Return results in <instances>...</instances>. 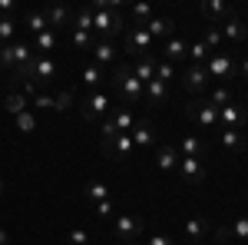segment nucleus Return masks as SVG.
Here are the masks:
<instances>
[{
	"label": "nucleus",
	"mask_w": 248,
	"mask_h": 245,
	"mask_svg": "<svg viewBox=\"0 0 248 245\" xmlns=\"http://www.w3.org/2000/svg\"><path fill=\"white\" fill-rule=\"evenodd\" d=\"M113 90H119V99H123V106H139L142 99H146V86L139 83L133 76V70H129V63H119L113 73Z\"/></svg>",
	"instance_id": "obj_1"
},
{
	"label": "nucleus",
	"mask_w": 248,
	"mask_h": 245,
	"mask_svg": "<svg viewBox=\"0 0 248 245\" xmlns=\"http://www.w3.org/2000/svg\"><path fill=\"white\" fill-rule=\"evenodd\" d=\"M90 10H93V30L103 40L123 33V14L116 10V0H96Z\"/></svg>",
	"instance_id": "obj_2"
},
{
	"label": "nucleus",
	"mask_w": 248,
	"mask_h": 245,
	"mask_svg": "<svg viewBox=\"0 0 248 245\" xmlns=\"http://www.w3.org/2000/svg\"><path fill=\"white\" fill-rule=\"evenodd\" d=\"M113 113V99L106 90H96L90 96H79V116L86 119V123H96V119H106V116Z\"/></svg>",
	"instance_id": "obj_3"
},
{
	"label": "nucleus",
	"mask_w": 248,
	"mask_h": 245,
	"mask_svg": "<svg viewBox=\"0 0 248 245\" xmlns=\"http://www.w3.org/2000/svg\"><path fill=\"white\" fill-rule=\"evenodd\" d=\"M142 232H146V222H142L139 215H133V212H126V215H116L113 235H116V239H119L123 245H126V242H136Z\"/></svg>",
	"instance_id": "obj_4"
},
{
	"label": "nucleus",
	"mask_w": 248,
	"mask_h": 245,
	"mask_svg": "<svg viewBox=\"0 0 248 245\" xmlns=\"http://www.w3.org/2000/svg\"><path fill=\"white\" fill-rule=\"evenodd\" d=\"M205 73H209V80H235V57L232 53H212L205 63Z\"/></svg>",
	"instance_id": "obj_5"
},
{
	"label": "nucleus",
	"mask_w": 248,
	"mask_h": 245,
	"mask_svg": "<svg viewBox=\"0 0 248 245\" xmlns=\"http://www.w3.org/2000/svg\"><path fill=\"white\" fill-rule=\"evenodd\" d=\"M153 47H155V40L149 37V33H146L142 27H133V30H126V50H129L136 60H142V57H155Z\"/></svg>",
	"instance_id": "obj_6"
},
{
	"label": "nucleus",
	"mask_w": 248,
	"mask_h": 245,
	"mask_svg": "<svg viewBox=\"0 0 248 245\" xmlns=\"http://www.w3.org/2000/svg\"><path fill=\"white\" fill-rule=\"evenodd\" d=\"M245 123H248V106L235 103V99L218 110V130H242Z\"/></svg>",
	"instance_id": "obj_7"
},
{
	"label": "nucleus",
	"mask_w": 248,
	"mask_h": 245,
	"mask_svg": "<svg viewBox=\"0 0 248 245\" xmlns=\"http://www.w3.org/2000/svg\"><path fill=\"white\" fill-rule=\"evenodd\" d=\"M189 116H192V123H195L199 130H218V110L212 106L209 99L192 103V106H189Z\"/></svg>",
	"instance_id": "obj_8"
},
{
	"label": "nucleus",
	"mask_w": 248,
	"mask_h": 245,
	"mask_svg": "<svg viewBox=\"0 0 248 245\" xmlns=\"http://www.w3.org/2000/svg\"><path fill=\"white\" fill-rule=\"evenodd\" d=\"M179 86L186 90V93H202L205 86H209V73H205V66H186L182 76H179Z\"/></svg>",
	"instance_id": "obj_9"
},
{
	"label": "nucleus",
	"mask_w": 248,
	"mask_h": 245,
	"mask_svg": "<svg viewBox=\"0 0 248 245\" xmlns=\"http://www.w3.org/2000/svg\"><path fill=\"white\" fill-rule=\"evenodd\" d=\"M30 76H33V83L43 90V86L53 83V76H57V63H53L50 57H33V63H30Z\"/></svg>",
	"instance_id": "obj_10"
},
{
	"label": "nucleus",
	"mask_w": 248,
	"mask_h": 245,
	"mask_svg": "<svg viewBox=\"0 0 248 245\" xmlns=\"http://www.w3.org/2000/svg\"><path fill=\"white\" fill-rule=\"evenodd\" d=\"M159 53H162V60H166V63H172V66H175L179 60L189 57V43H186V37H169V40H162Z\"/></svg>",
	"instance_id": "obj_11"
},
{
	"label": "nucleus",
	"mask_w": 248,
	"mask_h": 245,
	"mask_svg": "<svg viewBox=\"0 0 248 245\" xmlns=\"http://www.w3.org/2000/svg\"><path fill=\"white\" fill-rule=\"evenodd\" d=\"M10 53H14V73L17 70H30V63H33V43H27V40H14L10 43Z\"/></svg>",
	"instance_id": "obj_12"
},
{
	"label": "nucleus",
	"mask_w": 248,
	"mask_h": 245,
	"mask_svg": "<svg viewBox=\"0 0 248 245\" xmlns=\"http://www.w3.org/2000/svg\"><path fill=\"white\" fill-rule=\"evenodd\" d=\"M186 239L189 242H205L212 235V219H202V215H195V219H186Z\"/></svg>",
	"instance_id": "obj_13"
},
{
	"label": "nucleus",
	"mask_w": 248,
	"mask_h": 245,
	"mask_svg": "<svg viewBox=\"0 0 248 245\" xmlns=\"http://www.w3.org/2000/svg\"><path fill=\"white\" fill-rule=\"evenodd\" d=\"M142 30H146L153 40H169V37H175V20L172 17H153Z\"/></svg>",
	"instance_id": "obj_14"
},
{
	"label": "nucleus",
	"mask_w": 248,
	"mask_h": 245,
	"mask_svg": "<svg viewBox=\"0 0 248 245\" xmlns=\"http://www.w3.org/2000/svg\"><path fill=\"white\" fill-rule=\"evenodd\" d=\"M179 176L186 179V182H192V186H199L202 179H205V166H202V159H179Z\"/></svg>",
	"instance_id": "obj_15"
},
{
	"label": "nucleus",
	"mask_w": 248,
	"mask_h": 245,
	"mask_svg": "<svg viewBox=\"0 0 248 245\" xmlns=\"http://www.w3.org/2000/svg\"><path fill=\"white\" fill-rule=\"evenodd\" d=\"M129 136H133V146H136V149H149V146L155 143V130H153V123H149V119H139Z\"/></svg>",
	"instance_id": "obj_16"
},
{
	"label": "nucleus",
	"mask_w": 248,
	"mask_h": 245,
	"mask_svg": "<svg viewBox=\"0 0 248 245\" xmlns=\"http://www.w3.org/2000/svg\"><path fill=\"white\" fill-rule=\"evenodd\" d=\"M133 136H129V132H119V136H116L113 143H109V149H106V156H113L116 163H123V159H129V156H133Z\"/></svg>",
	"instance_id": "obj_17"
},
{
	"label": "nucleus",
	"mask_w": 248,
	"mask_h": 245,
	"mask_svg": "<svg viewBox=\"0 0 248 245\" xmlns=\"http://www.w3.org/2000/svg\"><path fill=\"white\" fill-rule=\"evenodd\" d=\"M169 99V83H162V80H149L146 83V99L142 103H149V106H162Z\"/></svg>",
	"instance_id": "obj_18"
},
{
	"label": "nucleus",
	"mask_w": 248,
	"mask_h": 245,
	"mask_svg": "<svg viewBox=\"0 0 248 245\" xmlns=\"http://www.w3.org/2000/svg\"><path fill=\"white\" fill-rule=\"evenodd\" d=\"M129 70H133V76L146 86L149 80H155V57H142V60H133L129 63Z\"/></svg>",
	"instance_id": "obj_19"
},
{
	"label": "nucleus",
	"mask_w": 248,
	"mask_h": 245,
	"mask_svg": "<svg viewBox=\"0 0 248 245\" xmlns=\"http://www.w3.org/2000/svg\"><path fill=\"white\" fill-rule=\"evenodd\" d=\"M179 159H182V156H179L175 146H159V152H155V166L162 172H175L179 169Z\"/></svg>",
	"instance_id": "obj_20"
},
{
	"label": "nucleus",
	"mask_w": 248,
	"mask_h": 245,
	"mask_svg": "<svg viewBox=\"0 0 248 245\" xmlns=\"http://www.w3.org/2000/svg\"><path fill=\"white\" fill-rule=\"evenodd\" d=\"M202 14L212 20V27L218 23V20H229L232 17V7L229 3H222V0H202Z\"/></svg>",
	"instance_id": "obj_21"
},
{
	"label": "nucleus",
	"mask_w": 248,
	"mask_h": 245,
	"mask_svg": "<svg viewBox=\"0 0 248 245\" xmlns=\"http://www.w3.org/2000/svg\"><path fill=\"white\" fill-rule=\"evenodd\" d=\"M202 152H205V143H202L195 132H189V136L179 143V156H182V159H202Z\"/></svg>",
	"instance_id": "obj_22"
},
{
	"label": "nucleus",
	"mask_w": 248,
	"mask_h": 245,
	"mask_svg": "<svg viewBox=\"0 0 248 245\" xmlns=\"http://www.w3.org/2000/svg\"><path fill=\"white\" fill-rule=\"evenodd\" d=\"M90 53H93V63H96V66H103V70H106V63H113V60H116V47L109 43V40H96Z\"/></svg>",
	"instance_id": "obj_23"
},
{
	"label": "nucleus",
	"mask_w": 248,
	"mask_h": 245,
	"mask_svg": "<svg viewBox=\"0 0 248 245\" xmlns=\"http://www.w3.org/2000/svg\"><path fill=\"white\" fill-rule=\"evenodd\" d=\"M79 80H83V86H90V90H99L103 86V80H106V70L103 66H96V63H86L83 70H79Z\"/></svg>",
	"instance_id": "obj_24"
},
{
	"label": "nucleus",
	"mask_w": 248,
	"mask_h": 245,
	"mask_svg": "<svg viewBox=\"0 0 248 245\" xmlns=\"http://www.w3.org/2000/svg\"><path fill=\"white\" fill-rule=\"evenodd\" d=\"M218 139H222V149L229 152V156L245 149V136H242L238 130H218Z\"/></svg>",
	"instance_id": "obj_25"
},
{
	"label": "nucleus",
	"mask_w": 248,
	"mask_h": 245,
	"mask_svg": "<svg viewBox=\"0 0 248 245\" xmlns=\"http://www.w3.org/2000/svg\"><path fill=\"white\" fill-rule=\"evenodd\" d=\"M109 119H113L116 132H133V126H136L133 110H129V106H113V113H109Z\"/></svg>",
	"instance_id": "obj_26"
},
{
	"label": "nucleus",
	"mask_w": 248,
	"mask_h": 245,
	"mask_svg": "<svg viewBox=\"0 0 248 245\" xmlns=\"http://www.w3.org/2000/svg\"><path fill=\"white\" fill-rule=\"evenodd\" d=\"M218 30H222V37H225V40H245L248 37V23L242 17H229Z\"/></svg>",
	"instance_id": "obj_27"
},
{
	"label": "nucleus",
	"mask_w": 248,
	"mask_h": 245,
	"mask_svg": "<svg viewBox=\"0 0 248 245\" xmlns=\"http://www.w3.org/2000/svg\"><path fill=\"white\" fill-rule=\"evenodd\" d=\"M43 14H46L50 30H60V27H66V23H70V7H66V3H53V7H46Z\"/></svg>",
	"instance_id": "obj_28"
},
{
	"label": "nucleus",
	"mask_w": 248,
	"mask_h": 245,
	"mask_svg": "<svg viewBox=\"0 0 248 245\" xmlns=\"http://www.w3.org/2000/svg\"><path fill=\"white\" fill-rule=\"evenodd\" d=\"M3 110L17 119L20 113H27V110H30V99H27L23 93H7V99H3Z\"/></svg>",
	"instance_id": "obj_29"
},
{
	"label": "nucleus",
	"mask_w": 248,
	"mask_h": 245,
	"mask_svg": "<svg viewBox=\"0 0 248 245\" xmlns=\"http://www.w3.org/2000/svg\"><path fill=\"white\" fill-rule=\"evenodd\" d=\"M106 199H109V186L99 182V179H90V182H86V202L96 206V202H106Z\"/></svg>",
	"instance_id": "obj_30"
},
{
	"label": "nucleus",
	"mask_w": 248,
	"mask_h": 245,
	"mask_svg": "<svg viewBox=\"0 0 248 245\" xmlns=\"http://www.w3.org/2000/svg\"><path fill=\"white\" fill-rule=\"evenodd\" d=\"M53 47H57V30H43L40 37H33V53L37 57H46Z\"/></svg>",
	"instance_id": "obj_31"
},
{
	"label": "nucleus",
	"mask_w": 248,
	"mask_h": 245,
	"mask_svg": "<svg viewBox=\"0 0 248 245\" xmlns=\"http://www.w3.org/2000/svg\"><path fill=\"white\" fill-rule=\"evenodd\" d=\"M23 23H27V30H30L33 37H40L43 30H50V23H46V14H43V10H30V14L23 17Z\"/></svg>",
	"instance_id": "obj_32"
},
{
	"label": "nucleus",
	"mask_w": 248,
	"mask_h": 245,
	"mask_svg": "<svg viewBox=\"0 0 248 245\" xmlns=\"http://www.w3.org/2000/svg\"><path fill=\"white\" fill-rule=\"evenodd\" d=\"M153 17H155V14H153L149 3H133V27H146Z\"/></svg>",
	"instance_id": "obj_33"
},
{
	"label": "nucleus",
	"mask_w": 248,
	"mask_h": 245,
	"mask_svg": "<svg viewBox=\"0 0 248 245\" xmlns=\"http://www.w3.org/2000/svg\"><path fill=\"white\" fill-rule=\"evenodd\" d=\"M212 53H209V47L202 43V40H195V43H189V60L195 63V66H202L205 60H209Z\"/></svg>",
	"instance_id": "obj_34"
},
{
	"label": "nucleus",
	"mask_w": 248,
	"mask_h": 245,
	"mask_svg": "<svg viewBox=\"0 0 248 245\" xmlns=\"http://www.w3.org/2000/svg\"><path fill=\"white\" fill-rule=\"evenodd\" d=\"M202 43L209 47V53H218V47L225 43V37H222V30H218V27H209V30H205V37H202Z\"/></svg>",
	"instance_id": "obj_35"
},
{
	"label": "nucleus",
	"mask_w": 248,
	"mask_h": 245,
	"mask_svg": "<svg viewBox=\"0 0 248 245\" xmlns=\"http://www.w3.org/2000/svg\"><path fill=\"white\" fill-rule=\"evenodd\" d=\"M14 37H17V23L10 17H0V47L3 43H14Z\"/></svg>",
	"instance_id": "obj_36"
},
{
	"label": "nucleus",
	"mask_w": 248,
	"mask_h": 245,
	"mask_svg": "<svg viewBox=\"0 0 248 245\" xmlns=\"http://www.w3.org/2000/svg\"><path fill=\"white\" fill-rule=\"evenodd\" d=\"M209 103L215 106V110H222V106H229V103H232V90H229V86H218V90H212Z\"/></svg>",
	"instance_id": "obj_37"
},
{
	"label": "nucleus",
	"mask_w": 248,
	"mask_h": 245,
	"mask_svg": "<svg viewBox=\"0 0 248 245\" xmlns=\"http://www.w3.org/2000/svg\"><path fill=\"white\" fill-rule=\"evenodd\" d=\"M155 80L172 83V80H175V66H172V63H166V60H155Z\"/></svg>",
	"instance_id": "obj_38"
},
{
	"label": "nucleus",
	"mask_w": 248,
	"mask_h": 245,
	"mask_svg": "<svg viewBox=\"0 0 248 245\" xmlns=\"http://www.w3.org/2000/svg\"><path fill=\"white\" fill-rule=\"evenodd\" d=\"M93 43H96V40L90 37V33H83V30H73V47H77L79 53H90V50H93Z\"/></svg>",
	"instance_id": "obj_39"
},
{
	"label": "nucleus",
	"mask_w": 248,
	"mask_h": 245,
	"mask_svg": "<svg viewBox=\"0 0 248 245\" xmlns=\"http://www.w3.org/2000/svg\"><path fill=\"white\" fill-rule=\"evenodd\" d=\"M14 123H17V130H20V132H33V130H37V116L30 113V110H27V113H20Z\"/></svg>",
	"instance_id": "obj_40"
},
{
	"label": "nucleus",
	"mask_w": 248,
	"mask_h": 245,
	"mask_svg": "<svg viewBox=\"0 0 248 245\" xmlns=\"http://www.w3.org/2000/svg\"><path fill=\"white\" fill-rule=\"evenodd\" d=\"M90 209H93L96 219H103V222H106V219H113V212H116L113 199H106V202H96V206H90Z\"/></svg>",
	"instance_id": "obj_41"
},
{
	"label": "nucleus",
	"mask_w": 248,
	"mask_h": 245,
	"mask_svg": "<svg viewBox=\"0 0 248 245\" xmlns=\"http://www.w3.org/2000/svg\"><path fill=\"white\" fill-rule=\"evenodd\" d=\"M73 30H83V33H90V30H93V10H90V7L77 14V27H73Z\"/></svg>",
	"instance_id": "obj_42"
},
{
	"label": "nucleus",
	"mask_w": 248,
	"mask_h": 245,
	"mask_svg": "<svg viewBox=\"0 0 248 245\" xmlns=\"http://www.w3.org/2000/svg\"><path fill=\"white\" fill-rule=\"evenodd\" d=\"M66 245H90V232L86 229H70L66 232Z\"/></svg>",
	"instance_id": "obj_43"
},
{
	"label": "nucleus",
	"mask_w": 248,
	"mask_h": 245,
	"mask_svg": "<svg viewBox=\"0 0 248 245\" xmlns=\"http://www.w3.org/2000/svg\"><path fill=\"white\" fill-rule=\"evenodd\" d=\"M232 239H245L248 242V215H242V219H235V222H232Z\"/></svg>",
	"instance_id": "obj_44"
},
{
	"label": "nucleus",
	"mask_w": 248,
	"mask_h": 245,
	"mask_svg": "<svg viewBox=\"0 0 248 245\" xmlns=\"http://www.w3.org/2000/svg\"><path fill=\"white\" fill-rule=\"evenodd\" d=\"M0 70H3V73H14V53H10V43L0 47Z\"/></svg>",
	"instance_id": "obj_45"
},
{
	"label": "nucleus",
	"mask_w": 248,
	"mask_h": 245,
	"mask_svg": "<svg viewBox=\"0 0 248 245\" xmlns=\"http://www.w3.org/2000/svg\"><path fill=\"white\" fill-rule=\"evenodd\" d=\"M30 106H37V110H57V99H53V96H43V93H40L37 99H30Z\"/></svg>",
	"instance_id": "obj_46"
},
{
	"label": "nucleus",
	"mask_w": 248,
	"mask_h": 245,
	"mask_svg": "<svg viewBox=\"0 0 248 245\" xmlns=\"http://www.w3.org/2000/svg\"><path fill=\"white\" fill-rule=\"evenodd\" d=\"M229 239H232L229 226H215V242H229Z\"/></svg>",
	"instance_id": "obj_47"
},
{
	"label": "nucleus",
	"mask_w": 248,
	"mask_h": 245,
	"mask_svg": "<svg viewBox=\"0 0 248 245\" xmlns=\"http://www.w3.org/2000/svg\"><path fill=\"white\" fill-rule=\"evenodd\" d=\"M146 245H175L172 235H153V239H146Z\"/></svg>",
	"instance_id": "obj_48"
},
{
	"label": "nucleus",
	"mask_w": 248,
	"mask_h": 245,
	"mask_svg": "<svg viewBox=\"0 0 248 245\" xmlns=\"http://www.w3.org/2000/svg\"><path fill=\"white\" fill-rule=\"evenodd\" d=\"M14 10H17V3H14V0H0V14H3V17H7V14H14Z\"/></svg>",
	"instance_id": "obj_49"
},
{
	"label": "nucleus",
	"mask_w": 248,
	"mask_h": 245,
	"mask_svg": "<svg viewBox=\"0 0 248 245\" xmlns=\"http://www.w3.org/2000/svg\"><path fill=\"white\" fill-rule=\"evenodd\" d=\"M0 245H10V232L7 229H0Z\"/></svg>",
	"instance_id": "obj_50"
},
{
	"label": "nucleus",
	"mask_w": 248,
	"mask_h": 245,
	"mask_svg": "<svg viewBox=\"0 0 248 245\" xmlns=\"http://www.w3.org/2000/svg\"><path fill=\"white\" fill-rule=\"evenodd\" d=\"M242 80H248V60L242 63Z\"/></svg>",
	"instance_id": "obj_51"
},
{
	"label": "nucleus",
	"mask_w": 248,
	"mask_h": 245,
	"mask_svg": "<svg viewBox=\"0 0 248 245\" xmlns=\"http://www.w3.org/2000/svg\"><path fill=\"white\" fill-rule=\"evenodd\" d=\"M0 196H3V179H0Z\"/></svg>",
	"instance_id": "obj_52"
},
{
	"label": "nucleus",
	"mask_w": 248,
	"mask_h": 245,
	"mask_svg": "<svg viewBox=\"0 0 248 245\" xmlns=\"http://www.w3.org/2000/svg\"><path fill=\"white\" fill-rule=\"evenodd\" d=\"M192 245H202V242H192Z\"/></svg>",
	"instance_id": "obj_53"
},
{
	"label": "nucleus",
	"mask_w": 248,
	"mask_h": 245,
	"mask_svg": "<svg viewBox=\"0 0 248 245\" xmlns=\"http://www.w3.org/2000/svg\"><path fill=\"white\" fill-rule=\"evenodd\" d=\"M126 245H136V242H126Z\"/></svg>",
	"instance_id": "obj_54"
}]
</instances>
